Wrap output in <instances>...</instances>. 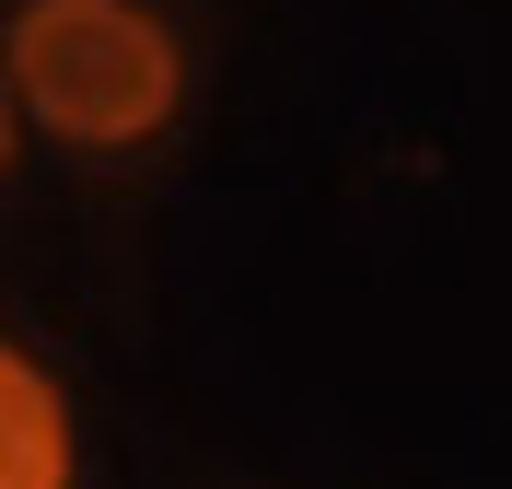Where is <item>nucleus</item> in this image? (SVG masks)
<instances>
[{
	"label": "nucleus",
	"mask_w": 512,
	"mask_h": 489,
	"mask_svg": "<svg viewBox=\"0 0 512 489\" xmlns=\"http://www.w3.org/2000/svg\"><path fill=\"white\" fill-rule=\"evenodd\" d=\"M0 70L24 129L70 152H140L187 117V35L152 0H24L0 24Z\"/></svg>",
	"instance_id": "nucleus-1"
},
{
	"label": "nucleus",
	"mask_w": 512,
	"mask_h": 489,
	"mask_svg": "<svg viewBox=\"0 0 512 489\" xmlns=\"http://www.w3.org/2000/svg\"><path fill=\"white\" fill-rule=\"evenodd\" d=\"M0 489H82L70 385L24 350V338H0Z\"/></svg>",
	"instance_id": "nucleus-2"
},
{
	"label": "nucleus",
	"mask_w": 512,
	"mask_h": 489,
	"mask_svg": "<svg viewBox=\"0 0 512 489\" xmlns=\"http://www.w3.org/2000/svg\"><path fill=\"white\" fill-rule=\"evenodd\" d=\"M12 152H24V105H12V70H0V175H12Z\"/></svg>",
	"instance_id": "nucleus-3"
}]
</instances>
